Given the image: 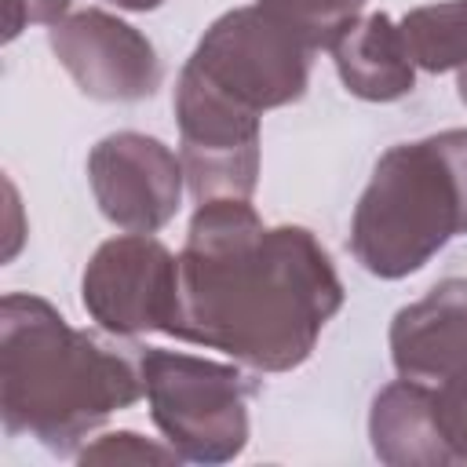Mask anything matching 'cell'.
Wrapping results in <instances>:
<instances>
[{"label":"cell","mask_w":467,"mask_h":467,"mask_svg":"<svg viewBox=\"0 0 467 467\" xmlns=\"http://www.w3.org/2000/svg\"><path fill=\"white\" fill-rule=\"evenodd\" d=\"M47 44L73 84L99 102H139L164 80L150 36L102 7H84L47 26Z\"/></svg>","instance_id":"9c48e42d"},{"label":"cell","mask_w":467,"mask_h":467,"mask_svg":"<svg viewBox=\"0 0 467 467\" xmlns=\"http://www.w3.org/2000/svg\"><path fill=\"white\" fill-rule=\"evenodd\" d=\"M398 26L416 69L449 73L467 66V0L412 7L401 15Z\"/></svg>","instance_id":"4fadbf2b"},{"label":"cell","mask_w":467,"mask_h":467,"mask_svg":"<svg viewBox=\"0 0 467 467\" xmlns=\"http://www.w3.org/2000/svg\"><path fill=\"white\" fill-rule=\"evenodd\" d=\"M456 91H460V99H463V106H467V66H463L460 77H456Z\"/></svg>","instance_id":"d6986e66"},{"label":"cell","mask_w":467,"mask_h":467,"mask_svg":"<svg viewBox=\"0 0 467 467\" xmlns=\"http://www.w3.org/2000/svg\"><path fill=\"white\" fill-rule=\"evenodd\" d=\"M467 234V128L390 146L350 215L354 259L383 281L423 270Z\"/></svg>","instance_id":"3957f363"},{"label":"cell","mask_w":467,"mask_h":467,"mask_svg":"<svg viewBox=\"0 0 467 467\" xmlns=\"http://www.w3.org/2000/svg\"><path fill=\"white\" fill-rule=\"evenodd\" d=\"M142 394L164 441L186 463H230L248 445V401L259 383L226 361L146 347Z\"/></svg>","instance_id":"277c9868"},{"label":"cell","mask_w":467,"mask_h":467,"mask_svg":"<svg viewBox=\"0 0 467 467\" xmlns=\"http://www.w3.org/2000/svg\"><path fill=\"white\" fill-rule=\"evenodd\" d=\"M109 4H117L120 11H157L164 0H109Z\"/></svg>","instance_id":"ac0fdd59"},{"label":"cell","mask_w":467,"mask_h":467,"mask_svg":"<svg viewBox=\"0 0 467 467\" xmlns=\"http://www.w3.org/2000/svg\"><path fill=\"white\" fill-rule=\"evenodd\" d=\"M175 124L193 201H252L259 186V113L226 99L201 73L182 66L175 80Z\"/></svg>","instance_id":"8992f818"},{"label":"cell","mask_w":467,"mask_h":467,"mask_svg":"<svg viewBox=\"0 0 467 467\" xmlns=\"http://www.w3.org/2000/svg\"><path fill=\"white\" fill-rule=\"evenodd\" d=\"M339 306L343 281L306 226H266L241 197L197 204L179 252L168 336L219 350L252 372H292L314 354Z\"/></svg>","instance_id":"6da1fadb"},{"label":"cell","mask_w":467,"mask_h":467,"mask_svg":"<svg viewBox=\"0 0 467 467\" xmlns=\"http://www.w3.org/2000/svg\"><path fill=\"white\" fill-rule=\"evenodd\" d=\"M80 463H179L182 456L168 441H150L135 431H113L77 452Z\"/></svg>","instance_id":"9a60e30c"},{"label":"cell","mask_w":467,"mask_h":467,"mask_svg":"<svg viewBox=\"0 0 467 467\" xmlns=\"http://www.w3.org/2000/svg\"><path fill=\"white\" fill-rule=\"evenodd\" d=\"M80 303L106 336H168L179 303V255L150 234L109 237L84 266Z\"/></svg>","instance_id":"52a82bcc"},{"label":"cell","mask_w":467,"mask_h":467,"mask_svg":"<svg viewBox=\"0 0 467 467\" xmlns=\"http://www.w3.org/2000/svg\"><path fill=\"white\" fill-rule=\"evenodd\" d=\"M368 441L387 467H445L449 452L434 427L431 387L416 379L387 383L368 409Z\"/></svg>","instance_id":"7c38bea8"},{"label":"cell","mask_w":467,"mask_h":467,"mask_svg":"<svg viewBox=\"0 0 467 467\" xmlns=\"http://www.w3.org/2000/svg\"><path fill=\"white\" fill-rule=\"evenodd\" d=\"M328 55L343 88L365 102H398L416 88V66L401 26L383 11L354 18L328 44Z\"/></svg>","instance_id":"8fae6325"},{"label":"cell","mask_w":467,"mask_h":467,"mask_svg":"<svg viewBox=\"0 0 467 467\" xmlns=\"http://www.w3.org/2000/svg\"><path fill=\"white\" fill-rule=\"evenodd\" d=\"M431 412L449 463H467V379L431 387Z\"/></svg>","instance_id":"2e32d148"},{"label":"cell","mask_w":467,"mask_h":467,"mask_svg":"<svg viewBox=\"0 0 467 467\" xmlns=\"http://www.w3.org/2000/svg\"><path fill=\"white\" fill-rule=\"evenodd\" d=\"M139 347L73 328L47 299L7 292L0 303V420L11 438H33L73 456L120 409L142 398Z\"/></svg>","instance_id":"7a4b0ae2"},{"label":"cell","mask_w":467,"mask_h":467,"mask_svg":"<svg viewBox=\"0 0 467 467\" xmlns=\"http://www.w3.org/2000/svg\"><path fill=\"white\" fill-rule=\"evenodd\" d=\"M274 18L296 29L314 51L328 47L354 18H361L365 0H259Z\"/></svg>","instance_id":"5bb4252c"},{"label":"cell","mask_w":467,"mask_h":467,"mask_svg":"<svg viewBox=\"0 0 467 467\" xmlns=\"http://www.w3.org/2000/svg\"><path fill=\"white\" fill-rule=\"evenodd\" d=\"M387 343L401 379L427 387L467 379V277H445L401 306Z\"/></svg>","instance_id":"30bf717a"},{"label":"cell","mask_w":467,"mask_h":467,"mask_svg":"<svg viewBox=\"0 0 467 467\" xmlns=\"http://www.w3.org/2000/svg\"><path fill=\"white\" fill-rule=\"evenodd\" d=\"M314 47L274 18L266 7H234L219 15L197 40L186 66L226 99L252 113H266L306 95Z\"/></svg>","instance_id":"5b68a950"},{"label":"cell","mask_w":467,"mask_h":467,"mask_svg":"<svg viewBox=\"0 0 467 467\" xmlns=\"http://www.w3.org/2000/svg\"><path fill=\"white\" fill-rule=\"evenodd\" d=\"M73 0H4V40H15L26 26H55L69 15Z\"/></svg>","instance_id":"e0dca14e"},{"label":"cell","mask_w":467,"mask_h":467,"mask_svg":"<svg viewBox=\"0 0 467 467\" xmlns=\"http://www.w3.org/2000/svg\"><path fill=\"white\" fill-rule=\"evenodd\" d=\"M88 182L99 212L128 234H157L179 212L182 157L157 135L113 131L88 153Z\"/></svg>","instance_id":"ba28073f"}]
</instances>
